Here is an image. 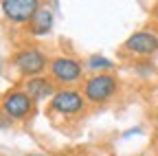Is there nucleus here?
Masks as SVG:
<instances>
[{"label": "nucleus", "instance_id": "obj_8", "mask_svg": "<svg viewBox=\"0 0 158 156\" xmlns=\"http://www.w3.org/2000/svg\"><path fill=\"white\" fill-rule=\"evenodd\" d=\"M24 92L31 97V99H44V97L55 95L53 84L46 79V77H31L24 84Z\"/></svg>", "mask_w": 158, "mask_h": 156}, {"label": "nucleus", "instance_id": "obj_4", "mask_svg": "<svg viewBox=\"0 0 158 156\" xmlns=\"http://www.w3.org/2000/svg\"><path fill=\"white\" fill-rule=\"evenodd\" d=\"M31 106H33V101L24 90H9L2 97V112L9 119H24Z\"/></svg>", "mask_w": 158, "mask_h": 156}, {"label": "nucleus", "instance_id": "obj_1", "mask_svg": "<svg viewBox=\"0 0 158 156\" xmlns=\"http://www.w3.org/2000/svg\"><path fill=\"white\" fill-rule=\"evenodd\" d=\"M0 7H2V13L9 18L11 22H31L35 13L42 9L40 7V0H0Z\"/></svg>", "mask_w": 158, "mask_h": 156}, {"label": "nucleus", "instance_id": "obj_10", "mask_svg": "<svg viewBox=\"0 0 158 156\" xmlns=\"http://www.w3.org/2000/svg\"><path fill=\"white\" fill-rule=\"evenodd\" d=\"M88 64L92 68H112V62L110 60H103V57H90Z\"/></svg>", "mask_w": 158, "mask_h": 156}, {"label": "nucleus", "instance_id": "obj_2", "mask_svg": "<svg viewBox=\"0 0 158 156\" xmlns=\"http://www.w3.org/2000/svg\"><path fill=\"white\" fill-rule=\"evenodd\" d=\"M114 92H116V79L112 75H94L84 86V97L94 103L108 101Z\"/></svg>", "mask_w": 158, "mask_h": 156}, {"label": "nucleus", "instance_id": "obj_5", "mask_svg": "<svg viewBox=\"0 0 158 156\" xmlns=\"http://www.w3.org/2000/svg\"><path fill=\"white\" fill-rule=\"evenodd\" d=\"M84 97L77 90H57L51 99V110L59 114H77L84 110Z\"/></svg>", "mask_w": 158, "mask_h": 156}, {"label": "nucleus", "instance_id": "obj_3", "mask_svg": "<svg viewBox=\"0 0 158 156\" xmlns=\"http://www.w3.org/2000/svg\"><path fill=\"white\" fill-rule=\"evenodd\" d=\"M13 64H15V68L22 75H33L35 77V75H40L46 68V57H44L42 51H37V48H24V51L15 53Z\"/></svg>", "mask_w": 158, "mask_h": 156}, {"label": "nucleus", "instance_id": "obj_9", "mask_svg": "<svg viewBox=\"0 0 158 156\" xmlns=\"http://www.w3.org/2000/svg\"><path fill=\"white\" fill-rule=\"evenodd\" d=\"M29 27H31V33L33 35H46L53 29V13H51V9L42 7V9L35 13V18L29 22Z\"/></svg>", "mask_w": 158, "mask_h": 156}, {"label": "nucleus", "instance_id": "obj_11", "mask_svg": "<svg viewBox=\"0 0 158 156\" xmlns=\"http://www.w3.org/2000/svg\"><path fill=\"white\" fill-rule=\"evenodd\" d=\"M27 156H40V154H27Z\"/></svg>", "mask_w": 158, "mask_h": 156}, {"label": "nucleus", "instance_id": "obj_7", "mask_svg": "<svg viewBox=\"0 0 158 156\" xmlns=\"http://www.w3.org/2000/svg\"><path fill=\"white\" fill-rule=\"evenodd\" d=\"M125 48L132 53H141V55H152L158 51V35L149 31H138L132 33L125 40Z\"/></svg>", "mask_w": 158, "mask_h": 156}, {"label": "nucleus", "instance_id": "obj_6", "mask_svg": "<svg viewBox=\"0 0 158 156\" xmlns=\"http://www.w3.org/2000/svg\"><path fill=\"white\" fill-rule=\"evenodd\" d=\"M51 77L62 84H73L81 77V66L70 57H55L51 62Z\"/></svg>", "mask_w": 158, "mask_h": 156}]
</instances>
